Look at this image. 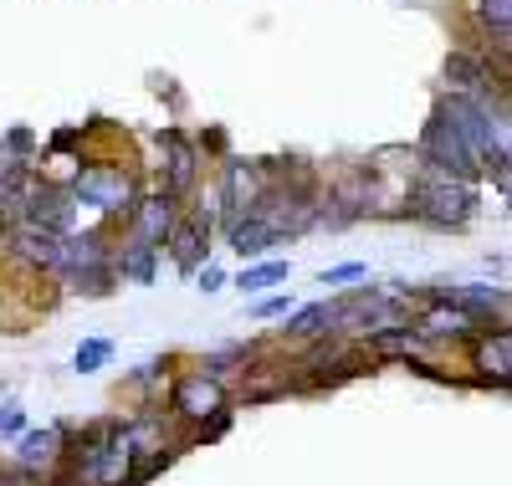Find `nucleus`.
Segmentation results:
<instances>
[{
    "mask_svg": "<svg viewBox=\"0 0 512 486\" xmlns=\"http://www.w3.org/2000/svg\"><path fill=\"white\" fill-rule=\"evenodd\" d=\"M405 215L425 220L436 231H461L477 215V185L461 180V174H446V169H420Z\"/></svg>",
    "mask_w": 512,
    "mask_h": 486,
    "instance_id": "1",
    "label": "nucleus"
},
{
    "mask_svg": "<svg viewBox=\"0 0 512 486\" xmlns=\"http://www.w3.org/2000/svg\"><path fill=\"white\" fill-rule=\"evenodd\" d=\"M57 277L72 282V292L82 297H108L118 282L113 267V246L103 231H82V236H62V256H57Z\"/></svg>",
    "mask_w": 512,
    "mask_h": 486,
    "instance_id": "2",
    "label": "nucleus"
},
{
    "mask_svg": "<svg viewBox=\"0 0 512 486\" xmlns=\"http://www.w3.org/2000/svg\"><path fill=\"white\" fill-rule=\"evenodd\" d=\"M72 200L77 205H93V210H103V215H134V205H139V185H134V174L128 169H103V164H88L72 180Z\"/></svg>",
    "mask_w": 512,
    "mask_h": 486,
    "instance_id": "3",
    "label": "nucleus"
},
{
    "mask_svg": "<svg viewBox=\"0 0 512 486\" xmlns=\"http://www.w3.org/2000/svg\"><path fill=\"white\" fill-rule=\"evenodd\" d=\"M420 169H446V174H461V180H477V154L466 149V139L451 128V118L436 108L431 123H425L420 134Z\"/></svg>",
    "mask_w": 512,
    "mask_h": 486,
    "instance_id": "4",
    "label": "nucleus"
},
{
    "mask_svg": "<svg viewBox=\"0 0 512 486\" xmlns=\"http://www.w3.org/2000/svg\"><path fill=\"white\" fill-rule=\"evenodd\" d=\"M226 410V384L221 379H210L205 369H190L175 379V389H169V420H205V415H216Z\"/></svg>",
    "mask_w": 512,
    "mask_h": 486,
    "instance_id": "5",
    "label": "nucleus"
},
{
    "mask_svg": "<svg viewBox=\"0 0 512 486\" xmlns=\"http://www.w3.org/2000/svg\"><path fill=\"white\" fill-rule=\"evenodd\" d=\"M72 195L57 190V185H31L26 200H21V226H36V231H52V236H72Z\"/></svg>",
    "mask_w": 512,
    "mask_h": 486,
    "instance_id": "6",
    "label": "nucleus"
},
{
    "mask_svg": "<svg viewBox=\"0 0 512 486\" xmlns=\"http://www.w3.org/2000/svg\"><path fill=\"white\" fill-rule=\"evenodd\" d=\"M0 251H6L11 261H21V267H31V272H57V256H62V236H52V231H36V226H16L0 236Z\"/></svg>",
    "mask_w": 512,
    "mask_h": 486,
    "instance_id": "7",
    "label": "nucleus"
},
{
    "mask_svg": "<svg viewBox=\"0 0 512 486\" xmlns=\"http://www.w3.org/2000/svg\"><path fill=\"white\" fill-rule=\"evenodd\" d=\"M175 220H180V205L169 190L149 195L134 205V215H128V241H139V246H164V236L175 231Z\"/></svg>",
    "mask_w": 512,
    "mask_h": 486,
    "instance_id": "8",
    "label": "nucleus"
},
{
    "mask_svg": "<svg viewBox=\"0 0 512 486\" xmlns=\"http://www.w3.org/2000/svg\"><path fill=\"white\" fill-rule=\"evenodd\" d=\"M267 190V174L262 164H246V159H226L221 164V205H226V226L236 215H246L256 205V195Z\"/></svg>",
    "mask_w": 512,
    "mask_h": 486,
    "instance_id": "9",
    "label": "nucleus"
},
{
    "mask_svg": "<svg viewBox=\"0 0 512 486\" xmlns=\"http://www.w3.org/2000/svg\"><path fill=\"white\" fill-rule=\"evenodd\" d=\"M169 256H175V267L190 277L205 267V251H210V215H180L175 220V231L164 236Z\"/></svg>",
    "mask_w": 512,
    "mask_h": 486,
    "instance_id": "10",
    "label": "nucleus"
},
{
    "mask_svg": "<svg viewBox=\"0 0 512 486\" xmlns=\"http://www.w3.org/2000/svg\"><path fill=\"white\" fill-rule=\"evenodd\" d=\"M62 451H67V425H47V430H21V446H16V466L47 476L62 466Z\"/></svg>",
    "mask_w": 512,
    "mask_h": 486,
    "instance_id": "11",
    "label": "nucleus"
},
{
    "mask_svg": "<svg viewBox=\"0 0 512 486\" xmlns=\"http://www.w3.org/2000/svg\"><path fill=\"white\" fill-rule=\"evenodd\" d=\"M164 149H169L164 190L180 200V195H190V190H195V169H200V154H195V144L180 134V128H169V134H164Z\"/></svg>",
    "mask_w": 512,
    "mask_h": 486,
    "instance_id": "12",
    "label": "nucleus"
},
{
    "mask_svg": "<svg viewBox=\"0 0 512 486\" xmlns=\"http://www.w3.org/2000/svg\"><path fill=\"white\" fill-rule=\"evenodd\" d=\"M226 241H231V251H236V256H246V261H251V256H267L272 246H282V236L267 226L262 215H251V210H246V215H236L231 226H226Z\"/></svg>",
    "mask_w": 512,
    "mask_h": 486,
    "instance_id": "13",
    "label": "nucleus"
},
{
    "mask_svg": "<svg viewBox=\"0 0 512 486\" xmlns=\"http://www.w3.org/2000/svg\"><path fill=\"white\" fill-rule=\"evenodd\" d=\"M472 353H477V369L482 374H512V333L497 323V328H482L477 338H472Z\"/></svg>",
    "mask_w": 512,
    "mask_h": 486,
    "instance_id": "14",
    "label": "nucleus"
},
{
    "mask_svg": "<svg viewBox=\"0 0 512 486\" xmlns=\"http://www.w3.org/2000/svg\"><path fill=\"white\" fill-rule=\"evenodd\" d=\"M282 333H287V338H297V343H318V338H328V333H333V302L292 307L287 323H282Z\"/></svg>",
    "mask_w": 512,
    "mask_h": 486,
    "instance_id": "15",
    "label": "nucleus"
},
{
    "mask_svg": "<svg viewBox=\"0 0 512 486\" xmlns=\"http://www.w3.org/2000/svg\"><path fill=\"white\" fill-rule=\"evenodd\" d=\"M446 82L456 87V93H487L492 67H487L477 52H451V57H446Z\"/></svg>",
    "mask_w": 512,
    "mask_h": 486,
    "instance_id": "16",
    "label": "nucleus"
},
{
    "mask_svg": "<svg viewBox=\"0 0 512 486\" xmlns=\"http://www.w3.org/2000/svg\"><path fill=\"white\" fill-rule=\"evenodd\" d=\"M113 267L123 282H139L149 287L154 282V267H159V246H139V241H128L123 251H113Z\"/></svg>",
    "mask_w": 512,
    "mask_h": 486,
    "instance_id": "17",
    "label": "nucleus"
},
{
    "mask_svg": "<svg viewBox=\"0 0 512 486\" xmlns=\"http://www.w3.org/2000/svg\"><path fill=\"white\" fill-rule=\"evenodd\" d=\"M287 261H262V267H246L241 277H236V287L246 292V297H256V292H267V287H277V282H287Z\"/></svg>",
    "mask_w": 512,
    "mask_h": 486,
    "instance_id": "18",
    "label": "nucleus"
},
{
    "mask_svg": "<svg viewBox=\"0 0 512 486\" xmlns=\"http://www.w3.org/2000/svg\"><path fill=\"white\" fill-rule=\"evenodd\" d=\"M108 364H113V343H108V338H82L77 353H72V369H77V374H98V369H108Z\"/></svg>",
    "mask_w": 512,
    "mask_h": 486,
    "instance_id": "19",
    "label": "nucleus"
},
{
    "mask_svg": "<svg viewBox=\"0 0 512 486\" xmlns=\"http://www.w3.org/2000/svg\"><path fill=\"white\" fill-rule=\"evenodd\" d=\"M477 16L497 36V47H507V36H512V0H477Z\"/></svg>",
    "mask_w": 512,
    "mask_h": 486,
    "instance_id": "20",
    "label": "nucleus"
},
{
    "mask_svg": "<svg viewBox=\"0 0 512 486\" xmlns=\"http://www.w3.org/2000/svg\"><path fill=\"white\" fill-rule=\"evenodd\" d=\"M292 313V292H272V297H256L251 302V318L256 323H272V318H287Z\"/></svg>",
    "mask_w": 512,
    "mask_h": 486,
    "instance_id": "21",
    "label": "nucleus"
},
{
    "mask_svg": "<svg viewBox=\"0 0 512 486\" xmlns=\"http://www.w3.org/2000/svg\"><path fill=\"white\" fill-rule=\"evenodd\" d=\"M231 420H236V415H231V405H226V410H216V415H205V420L195 425V435H190V440H221V435L231 430Z\"/></svg>",
    "mask_w": 512,
    "mask_h": 486,
    "instance_id": "22",
    "label": "nucleus"
},
{
    "mask_svg": "<svg viewBox=\"0 0 512 486\" xmlns=\"http://www.w3.org/2000/svg\"><path fill=\"white\" fill-rule=\"evenodd\" d=\"M364 277H369V267H364V261H344V267L323 272V277H318V287H344V282H364Z\"/></svg>",
    "mask_w": 512,
    "mask_h": 486,
    "instance_id": "23",
    "label": "nucleus"
},
{
    "mask_svg": "<svg viewBox=\"0 0 512 486\" xmlns=\"http://www.w3.org/2000/svg\"><path fill=\"white\" fill-rule=\"evenodd\" d=\"M195 282H200V292H221V287H226V272H221V267H210V261H205Z\"/></svg>",
    "mask_w": 512,
    "mask_h": 486,
    "instance_id": "24",
    "label": "nucleus"
},
{
    "mask_svg": "<svg viewBox=\"0 0 512 486\" xmlns=\"http://www.w3.org/2000/svg\"><path fill=\"white\" fill-rule=\"evenodd\" d=\"M21 430H26V415L16 405H6V410H0V435H21Z\"/></svg>",
    "mask_w": 512,
    "mask_h": 486,
    "instance_id": "25",
    "label": "nucleus"
},
{
    "mask_svg": "<svg viewBox=\"0 0 512 486\" xmlns=\"http://www.w3.org/2000/svg\"><path fill=\"white\" fill-rule=\"evenodd\" d=\"M6 144H11L16 154H26V149L36 144V134H31V128H11V134H6Z\"/></svg>",
    "mask_w": 512,
    "mask_h": 486,
    "instance_id": "26",
    "label": "nucleus"
}]
</instances>
